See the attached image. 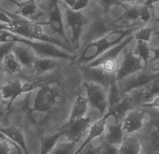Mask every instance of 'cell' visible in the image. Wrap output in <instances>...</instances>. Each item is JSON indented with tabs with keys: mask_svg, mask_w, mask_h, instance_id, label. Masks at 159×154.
<instances>
[{
	"mask_svg": "<svg viewBox=\"0 0 159 154\" xmlns=\"http://www.w3.org/2000/svg\"><path fill=\"white\" fill-rule=\"evenodd\" d=\"M134 39V34L124 39L121 42L109 49L86 66L93 68L100 67L107 73H114L117 70V59L120 53Z\"/></svg>",
	"mask_w": 159,
	"mask_h": 154,
	"instance_id": "cell-4",
	"label": "cell"
},
{
	"mask_svg": "<svg viewBox=\"0 0 159 154\" xmlns=\"http://www.w3.org/2000/svg\"><path fill=\"white\" fill-rule=\"evenodd\" d=\"M4 80V75L1 70H0V86H1V83Z\"/></svg>",
	"mask_w": 159,
	"mask_h": 154,
	"instance_id": "cell-44",
	"label": "cell"
},
{
	"mask_svg": "<svg viewBox=\"0 0 159 154\" xmlns=\"http://www.w3.org/2000/svg\"><path fill=\"white\" fill-rule=\"evenodd\" d=\"M84 87L89 105L101 115H105L108 109V97L106 87L93 82H85Z\"/></svg>",
	"mask_w": 159,
	"mask_h": 154,
	"instance_id": "cell-5",
	"label": "cell"
},
{
	"mask_svg": "<svg viewBox=\"0 0 159 154\" xmlns=\"http://www.w3.org/2000/svg\"><path fill=\"white\" fill-rule=\"evenodd\" d=\"M151 70L153 71H155V72H159V66L157 68H153L151 69Z\"/></svg>",
	"mask_w": 159,
	"mask_h": 154,
	"instance_id": "cell-47",
	"label": "cell"
},
{
	"mask_svg": "<svg viewBox=\"0 0 159 154\" xmlns=\"http://www.w3.org/2000/svg\"><path fill=\"white\" fill-rule=\"evenodd\" d=\"M103 9L105 17L107 18V13L110 9L114 6L123 5L120 0H96Z\"/></svg>",
	"mask_w": 159,
	"mask_h": 154,
	"instance_id": "cell-33",
	"label": "cell"
},
{
	"mask_svg": "<svg viewBox=\"0 0 159 154\" xmlns=\"http://www.w3.org/2000/svg\"><path fill=\"white\" fill-rule=\"evenodd\" d=\"M98 151L100 154H118L119 148L105 141L98 148Z\"/></svg>",
	"mask_w": 159,
	"mask_h": 154,
	"instance_id": "cell-34",
	"label": "cell"
},
{
	"mask_svg": "<svg viewBox=\"0 0 159 154\" xmlns=\"http://www.w3.org/2000/svg\"><path fill=\"white\" fill-rule=\"evenodd\" d=\"M110 117L111 115L107 111L105 115L102 116L100 118L95 121L93 125H91L88 129V134L87 137L86 138L84 141H83L82 144L80 146L79 148L76 150L75 154L81 153L86 148V147L88 146L93 140L98 138L103 135L106 129L107 120Z\"/></svg>",
	"mask_w": 159,
	"mask_h": 154,
	"instance_id": "cell-14",
	"label": "cell"
},
{
	"mask_svg": "<svg viewBox=\"0 0 159 154\" xmlns=\"http://www.w3.org/2000/svg\"><path fill=\"white\" fill-rule=\"evenodd\" d=\"M145 116V112L142 109H131L121 122L123 131L127 134H133L141 130L143 126Z\"/></svg>",
	"mask_w": 159,
	"mask_h": 154,
	"instance_id": "cell-13",
	"label": "cell"
},
{
	"mask_svg": "<svg viewBox=\"0 0 159 154\" xmlns=\"http://www.w3.org/2000/svg\"><path fill=\"white\" fill-rule=\"evenodd\" d=\"M155 35H159V32H156V33H155Z\"/></svg>",
	"mask_w": 159,
	"mask_h": 154,
	"instance_id": "cell-49",
	"label": "cell"
},
{
	"mask_svg": "<svg viewBox=\"0 0 159 154\" xmlns=\"http://www.w3.org/2000/svg\"><path fill=\"white\" fill-rule=\"evenodd\" d=\"M12 52L22 66H32L36 59L34 51L25 44H15Z\"/></svg>",
	"mask_w": 159,
	"mask_h": 154,
	"instance_id": "cell-19",
	"label": "cell"
},
{
	"mask_svg": "<svg viewBox=\"0 0 159 154\" xmlns=\"http://www.w3.org/2000/svg\"><path fill=\"white\" fill-rule=\"evenodd\" d=\"M13 43H0V62L12 51Z\"/></svg>",
	"mask_w": 159,
	"mask_h": 154,
	"instance_id": "cell-35",
	"label": "cell"
},
{
	"mask_svg": "<svg viewBox=\"0 0 159 154\" xmlns=\"http://www.w3.org/2000/svg\"><path fill=\"white\" fill-rule=\"evenodd\" d=\"M126 26L127 25H117L116 23H113L112 20H109L105 17V19H95L89 26L84 40L88 43L102 38L112 30Z\"/></svg>",
	"mask_w": 159,
	"mask_h": 154,
	"instance_id": "cell-12",
	"label": "cell"
},
{
	"mask_svg": "<svg viewBox=\"0 0 159 154\" xmlns=\"http://www.w3.org/2000/svg\"><path fill=\"white\" fill-rule=\"evenodd\" d=\"M10 108L8 106V104L7 105L3 104V102L0 103V122H2L9 113Z\"/></svg>",
	"mask_w": 159,
	"mask_h": 154,
	"instance_id": "cell-37",
	"label": "cell"
},
{
	"mask_svg": "<svg viewBox=\"0 0 159 154\" xmlns=\"http://www.w3.org/2000/svg\"><path fill=\"white\" fill-rule=\"evenodd\" d=\"M59 66L58 62L56 59L51 58H39L35 59L32 67L38 75H44L53 71Z\"/></svg>",
	"mask_w": 159,
	"mask_h": 154,
	"instance_id": "cell-21",
	"label": "cell"
},
{
	"mask_svg": "<svg viewBox=\"0 0 159 154\" xmlns=\"http://www.w3.org/2000/svg\"><path fill=\"white\" fill-rule=\"evenodd\" d=\"M61 137L63 134L59 130L52 134L43 135L40 139V154H51Z\"/></svg>",
	"mask_w": 159,
	"mask_h": 154,
	"instance_id": "cell-24",
	"label": "cell"
},
{
	"mask_svg": "<svg viewBox=\"0 0 159 154\" xmlns=\"http://www.w3.org/2000/svg\"><path fill=\"white\" fill-rule=\"evenodd\" d=\"M145 24L143 23H131L125 27L112 30L102 38L87 43L74 64H88Z\"/></svg>",
	"mask_w": 159,
	"mask_h": 154,
	"instance_id": "cell-1",
	"label": "cell"
},
{
	"mask_svg": "<svg viewBox=\"0 0 159 154\" xmlns=\"http://www.w3.org/2000/svg\"><path fill=\"white\" fill-rule=\"evenodd\" d=\"M12 18L10 15L0 11V22L2 23V24L9 25L12 23Z\"/></svg>",
	"mask_w": 159,
	"mask_h": 154,
	"instance_id": "cell-38",
	"label": "cell"
},
{
	"mask_svg": "<svg viewBox=\"0 0 159 154\" xmlns=\"http://www.w3.org/2000/svg\"><path fill=\"white\" fill-rule=\"evenodd\" d=\"M140 17L139 20L144 24H147L153 21L154 9L153 6H149L146 4L139 6Z\"/></svg>",
	"mask_w": 159,
	"mask_h": 154,
	"instance_id": "cell-30",
	"label": "cell"
},
{
	"mask_svg": "<svg viewBox=\"0 0 159 154\" xmlns=\"http://www.w3.org/2000/svg\"><path fill=\"white\" fill-rule=\"evenodd\" d=\"M133 102L131 97L126 96L108 108L107 112L114 118L115 123L122 122L127 113L133 109Z\"/></svg>",
	"mask_w": 159,
	"mask_h": 154,
	"instance_id": "cell-18",
	"label": "cell"
},
{
	"mask_svg": "<svg viewBox=\"0 0 159 154\" xmlns=\"http://www.w3.org/2000/svg\"><path fill=\"white\" fill-rule=\"evenodd\" d=\"M63 1L67 7L72 9L75 4L76 0H63Z\"/></svg>",
	"mask_w": 159,
	"mask_h": 154,
	"instance_id": "cell-41",
	"label": "cell"
},
{
	"mask_svg": "<svg viewBox=\"0 0 159 154\" xmlns=\"http://www.w3.org/2000/svg\"><path fill=\"white\" fill-rule=\"evenodd\" d=\"M154 22H159V17L157 18V19H156L154 20Z\"/></svg>",
	"mask_w": 159,
	"mask_h": 154,
	"instance_id": "cell-48",
	"label": "cell"
},
{
	"mask_svg": "<svg viewBox=\"0 0 159 154\" xmlns=\"http://www.w3.org/2000/svg\"><path fill=\"white\" fill-rule=\"evenodd\" d=\"M27 46L30 47L35 54L40 58H51L74 61L77 56L60 47L49 42L29 39Z\"/></svg>",
	"mask_w": 159,
	"mask_h": 154,
	"instance_id": "cell-6",
	"label": "cell"
},
{
	"mask_svg": "<svg viewBox=\"0 0 159 154\" xmlns=\"http://www.w3.org/2000/svg\"><path fill=\"white\" fill-rule=\"evenodd\" d=\"M49 25L53 33L63 39L64 42L72 49L65 32L62 12L58 0H49Z\"/></svg>",
	"mask_w": 159,
	"mask_h": 154,
	"instance_id": "cell-10",
	"label": "cell"
},
{
	"mask_svg": "<svg viewBox=\"0 0 159 154\" xmlns=\"http://www.w3.org/2000/svg\"><path fill=\"white\" fill-rule=\"evenodd\" d=\"M1 25L3 28L25 38L49 42L71 53H75L65 42L46 34L43 27L39 23L20 17V18H12V23L9 25L2 24Z\"/></svg>",
	"mask_w": 159,
	"mask_h": 154,
	"instance_id": "cell-2",
	"label": "cell"
},
{
	"mask_svg": "<svg viewBox=\"0 0 159 154\" xmlns=\"http://www.w3.org/2000/svg\"><path fill=\"white\" fill-rule=\"evenodd\" d=\"M142 106L148 108H159V95L154 97L151 101H148V102H145L142 104Z\"/></svg>",
	"mask_w": 159,
	"mask_h": 154,
	"instance_id": "cell-39",
	"label": "cell"
},
{
	"mask_svg": "<svg viewBox=\"0 0 159 154\" xmlns=\"http://www.w3.org/2000/svg\"><path fill=\"white\" fill-rule=\"evenodd\" d=\"M15 14L18 16L32 21L37 20L43 15L35 0H26L20 2Z\"/></svg>",
	"mask_w": 159,
	"mask_h": 154,
	"instance_id": "cell-17",
	"label": "cell"
},
{
	"mask_svg": "<svg viewBox=\"0 0 159 154\" xmlns=\"http://www.w3.org/2000/svg\"><path fill=\"white\" fill-rule=\"evenodd\" d=\"M106 129L105 141L119 148L125 137L121 122L108 125L106 126Z\"/></svg>",
	"mask_w": 159,
	"mask_h": 154,
	"instance_id": "cell-23",
	"label": "cell"
},
{
	"mask_svg": "<svg viewBox=\"0 0 159 154\" xmlns=\"http://www.w3.org/2000/svg\"><path fill=\"white\" fill-rule=\"evenodd\" d=\"M159 1V0H147L145 2V4L149 6H152L154 3Z\"/></svg>",
	"mask_w": 159,
	"mask_h": 154,
	"instance_id": "cell-43",
	"label": "cell"
},
{
	"mask_svg": "<svg viewBox=\"0 0 159 154\" xmlns=\"http://www.w3.org/2000/svg\"><path fill=\"white\" fill-rule=\"evenodd\" d=\"M89 2L90 0H76L75 5L71 9L75 12H81L88 6Z\"/></svg>",
	"mask_w": 159,
	"mask_h": 154,
	"instance_id": "cell-36",
	"label": "cell"
},
{
	"mask_svg": "<svg viewBox=\"0 0 159 154\" xmlns=\"http://www.w3.org/2000/svg\"><path fill=\"white\" fill-rule=\"evenodd\" d=\"M89 106V103L86 97L81 95L77 96L72 106L68 120L79 119L86 117Z\"/></svg>",
	"mask_w": 159,
	"mask_h": 154,
	"instance_id": "cell-22",
	"label": "cell"
},
{
	"mask_svg": "<svg viewBox=\"0 0 159 154\" xmlns=\"http://www.w3.org/2000/svg\"><path fill=\"white\" fill-rule=\"evenodd\" d=\"M146 68L123 80L126 82L123 85L121 93L140 89L154 80L159 78V72H155L151 70L150 71L145 70Z\"/></svg>",
	"mask_w": 159,
	"mask_h": 154,
	"instance_id": "cell-11",
	"label": "cell"
},
{
	"mask_svg": "<svg viewBox=\"0 0 159 154\" xmlns=\"http://www.w3.org/2000/svg\"><path fill=\"white\" fill-rule=\"evenodd\" d=\"M142 150V144L139 139L135 136H128L119 147L118 154H139Z\"/></svg>",
	"mask_w": 159,
	"mask_h": 154,
	"instance_id": "cell-20",
	"label": "cell"
},
{
	"mask_svg": "<svg viewBox=\"0 0 159 154\" xmlns=\"http://www.w3.org/2000/svg\"><path fill=\"white\" fill-rule=\"evenodd\" d=\"M76 141H67V142L58 143L51 154H75L76 151Z\"/></svg>",
	"mask_w": 159,
	"mask_h": 154,
	"instance_id": "cell-29",
	"label": "cell"
},
{
	"mask_svg": "<svg viewBox=\"0 0 159 154\" xmlns=\"http://www.w3.org/2000/svg\"><path fill=\"white\" fill-rule=\"evenodd\" d=\"M2 63L4 71L9 75L19 73L23 67L12 52L7 54L3 59Z\"/></svg>",
	"mask_w": 159,
	"mask_h": 154,
	"instance_id": "cell-25",
	"label": "cell"
},
{
	"mask_svg": "<svg viewBox=\"0 0 159 154\" xmlns=\"http://www.w3.org/2000/svg\"><path fill=\"white\" fill-rule=\"evenodd\" d=\"M0 131L25 154H28V148L26 138L22 128L15 125L0 127Z\"/></svg>",
	"mask_w": 159,
	"mask_h": 154,
	"instance_id": "cell-15",
	"label": "cell"
},
{
	"mask_svg": "<svg viewBox=\"0 0 159 154\" xmlns=\"http://www.w3.org/2000/svg\"><path fill=\"white\" fill-rule=\"evenodd\" d=\"M151 51L152 53V57L150 59V63L159 61V46L151 49Z\"/></svg>",
	"mask_w": 159,
	"mask_h": 154,
	"instance_id": "cell-40",
	"label": "cell"
},
{
	"mask_svg": "<svg viewBox=\"0 0 159 154\" xmlns=\"http://www.w3.org/2000/svg\"><path fill=\"white\" fill-rule=\"evenodd\" d=\"M133 52L137 56L143 61L147 68L148 62L151 59V53L148 43L141 41H137V44Z\"/></svg>",
	"mask_w": 159,
	"mask_h": 154,
	"instance_id": "cell-27",
	"label": "cell"
},
{
	"mask_svg": "<svg viewBox=\"0 0 159 154\" xmlns=\"http://www.w3.org/2000/svg\"><path fill=\"white\" fill-rule=\"evenodd\" d=\"M91 125L89 117L68 120L59 129L67 141L79 142Z\"/></svg>",
	"mask_w": 159,
	"mask_h": 154,
	"instance_id": "cell-9",
	"label": "cell"
},
{
	"mask_svg": "<svg viewBox=\"0 0 159 154\" xmlns=\"http://www.w3.org/2000/svg\"><path fill=\"white\" fill-rule=\"evenodd\" d=\"M145 68L146 66L143 61L134 53L133 50L125 48L122 61L116 71V80L121 81Z\"/></svg>",
	"mask_w": 159,
	"mask_h": 154,
	"instance_id": "cell-7",
	"label": "cell"
},
{
	"mask_svg": "<svg viewBox=\"0 0 159 154\" xmlns=\"http://www.w3.org/2000/svg\"><path fill=\"white\" fill-rule=\"evenodd\" d=\"M152 35V28L149 27H142L134 34V39L149 43Z\"/></svg>",
	"mask_w": 159,
	"mask_h": 154,
	"instance_id": "cell-31",
	"label": "cell"
},
{
	"mask_svg": "<svg viewBox=\"0 0 159 154\" xmlns=\"http://www.w3.org/2000/svg\"><path fill=\"white\" fill-rule=\"evenodd\" d=\"M142 89V92L140 95V98L143 102H148L150 99H152L157 96L159 95V78H157Z\"/></svg>",
	"mask_w": 159,
	"mask_h": 154,
	"instance_id": "cell-26",
	"label": "cell"
},
{
	"mask_svg": "<svg viewBox=\"0 0 159 154\" xmlns=\"http://www.w3.org/2000/svg\"><path fill=\"white\" fill-rule=\"evenodd\" d=\"M4 100L9 101L8 106L11 107L14 101L24 94L23 82L20 79H14L0 86Z\"/></svg>",
	"mask_w": 159,
	"mask_h": 154,
	"instance_id": "cell-16",
	"label": "cell"
},
{
	"mask_svg": "<svg viewBox=\"0 0 159 154\" xmlns=\"http://www.w3.org/2000/svg\"><path fill=\"white\" fill-rule=\"evenodd\" d=\"M60 100V91L57 85L48 82L40 87L34 97L30 109L32 116H46L55 107Z\"/></svg>",
	"mask_w": 159,
	"mask_h": 154,
	"instance_id": "cell-3",
	"label": "cell"
},
{
	"mask_svg": "<svg viewBox=\"0 0 159 154\" xmlns=\"http://www.w3.org/2000/svg\"><path fill=\"white\" fill-rule=\"evenodd\" d=\"M4 99H3V96H2V92L0 90V103L3 102L4 101Z\"/></svg>",
	"mask_w": 159,
	"mask_h": 154,
	"instance_id": "cell-46",
	"label": "cell"
},
{
	"mask_svg": "<svg viewBox=\"0 0 159 154\" xmlns=\"http://www.w3.org/2000/svg\"><path fill=\"white\" fill-rule=\"evenodd\" d=\"M8 1H9L10 2H11V3H12L13 4H15V5H16L17 6L19 5V2H17L16 1H15V0H7Z\"/></svg>",
	"mask_w": 159,
	"mask_h": 154,
	"instance_id": "cell-45",
	"label": "cell"
},
{
	"mask_svg": "<svg viewBox=\"0 0 159 154\" xmlns=\"http://www.w3.org/2000/svg\"><path fill=\"white\" fill-rule=\"evenodd\" d=\"M13 148H15L18 152L21 154L23 153L22 151L16 147L12 143L7 140H1L0 141V154H8L11 153Z\"/></svg>",
	"mask_w": 159,
	"mask_h": 154,
	"instance_id": "cell-32",
	"label": "cell"
},
{
	"mask_svg": "<svg viewBox=\"0 0 159 154\" xmlns=\"http://www.w3.org/2000/svg\"><path fill=\"white\" fill-rule=\"evenodd\" d=\"M139 1L140 0H120V1H121L122 4L123 3H132V4H134V3L137 2Z\"/></svg>",
	"mask_w": 159,
	"mask_h": 154,
	"instance_id": "cell-42",
	"label": "cell"
},
{
	"mask_svg": "<svg viewBox=\"0 0 159 154\" xmlns=\"http://www.w3.org/2000/svg\"><path fill=\"white\" fill-rule=\"evenodd\" d=\"M140 12L139 6L136 5H133L132 6L127 8L124 13H123L119 18L116 19H113L112 22L114 23H118L121 21H130L131 23H137V21L139 20Z\"/></svg>",
	"mask_w": 159,
	"mask_h": 154,
	"instance_id": "cell-28",
	"label": "cell"
},
{
	"mask_svg": "<svg viewBox=\"0 0 159 154\" xmlns=\"http://www.w3.org/2000/svg\"><path fill=\"white\" fill-rule=\"evenodd\" d=\"M65 18L67 27L71 32L70 42L72 49L75 52L80 46L83 28L87 20L81 12L74 11L67 6L65 7Z\"/></svg>",
	"mask_w": 159,
	"mask_h": 154,
	"instance_id": "cell-8",
	"label": "cell"
}]
</instances>
